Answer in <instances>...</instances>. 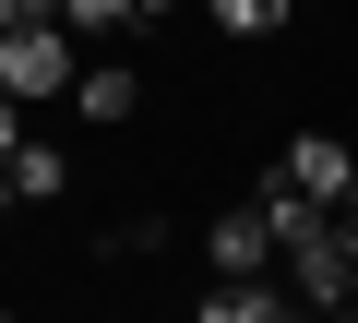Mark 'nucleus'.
Here are the masks:
<instances>
[{
  "label": "nucleus",
  "mask_w": 358,
  "mask_h": 323,
  "mask_svg": "<svg viewBox=\"0 0 358 323\" xmlns=\"http://www.w3.org/2000/svg\"><path fill=\"white\" fill-rule=\"evenodd\" d=\"M84 84V36L72 25H24V36H0V96L36 108V96H72Z\"/></svg>",
  "instance_id": "1"
},
{
  "label": "nucleus",
  "mask_w": 358,
  "mask_h": 323,
  "mask_svg": "<svg viewBox=\"0 0 358 323\" xmlns=\"http://www.w3.org/2000/svg\"><path fill=\"white\" fill-rule=\"evenodd\" d=\"M275 180H287L299 204H322V216H346V204H358V144H334V132H299V144L275 156Z\"/></svg>",
  "instance_id": "2"
},
{
  "label": "nucleus",
  "mask_w": 358,
  "mask_h": 323,
  "mask_svg": "<svg viewBox=\"0 0 358 323\" xmlns=\"http://www.w3.org/2000/svg\"><path fill=\"white\" fill-rule=\"evenodd\" d=\"M203 263H215V287H263V275H275V228H263V204H227V216L203 228Z\"/></svg>",
  "instance_id": "3"
},
{
  "label": "nucleus",
  "mask_w": 358,
  "mask_h": 323,
  "mask_svg": "<svg viewBox=\"0 0 358 323\" xmlns=\"http://www.w3.org/2000/svg\"><path fill=\"white\" fill-rule=\"evenodd\" d=\"M72 108H84L96 132H120V120H143V72H131V60H84V84H72Z\"/></svg>",
  "instance_id": "4"
},
{
  "label": "nucleus",
  "mask_w": 358,
  "mask_h": 323,
  "mask_svg": "<svg viewBox=\"0 0 358 323\" xmlns=\"http://www.w3.org/2000/svg\"><path fill=\"white\" fill-rule=\"evenodd\" d=\"M287 311H299V299L263 275V287H203V311H192V323H287Z\"/></svg>",
  "instance_id": "5"
},
{
  "label": "nucleus",
  "mask_w": 358,
  "mask_h": 323,
  "mask_svg": "<svg viewBox=\"0 0 358 323\" xmlns=\"http://www.w3.org/2000/svg\"><path fill=\"white\" fill-rule=\"evenodd\" d=\"M60 25H72L84 48H108V36H131V25H143V0H60Z\"/></svg>",
  "instance_id": "6"
},
{
  "label": "nucleus",
  "mask_w": 358,
  "mask_h": 323,
  "mask_svg": "<svg viewBox=\"0 0 358 323\" xmlns=\"http://www.w3.org/2000/svg\"><path fill=\"white\" fill-rule=\"evenodd\" d=\"M13 192H24V204L72 192V156H60V144H24V156H13Z\"/></svg>",
  "instance_id": "7"
},
{
  "label": "nucleus",
  "mask_w": 358,
  "mask_h": 323,
  "mask_svg": "<svg viewBox=\"0 0 358 323\" xmlns=\"http://www.w3.org/2000/svg\"><path fill=\"white\" fill-rule=\"evenodd\" d=\"M203 13H215V25H227V36H275V25H287V13H299V0H203Z\"/></svg>",
  "instance_id": "8"
},
{
  "label": "nucleus",
  "mask_w": 358,
  "mask_h": 323,
  "mask_svg": "<svg viewBox=\"0 0 358 323\" xmlns=\"http://www.w3.org/2000/svg\"><path fill=\"white\" fill-rule=\"evenodd\" d=\"M24 144H36V132H24V108H13V96H0V168H13V156H24Z\"/></svg>",
  "instance_id": "9"
},
{
  "label": "nucleus",
  "mask_w": 358,
  "mask_h": 323,
  "mask_svg": "<svg viewBox=\"0 0 358 323\" xmlns=\"http://www.w3.org/2000/svg\"><path fill=\"white\" fill-rule=\"evenodd\" d=\"M334 240H346V263H358V204H346V216H334Z\"/></svg>",
  "instance_id": "10"
},
{
  "label": "nucleus",
  "mask_w": 358,
  "mask_h": 323,
  "mask_svg": "<svg viewBox=\"0 0 358 323\" xmlns=\"http://www.w3.org/2000/svg\"><path fill=\"white\" fill-rule=\"evenodd\" d=\"M0 36H24V0H0Z\"/></svg>",
  "instance_id": "11"
},
{
  "label": "nucleus",
  "mask_w": 358,
  "mask_h": 323,
  "mask_svg": "<svg viewBox=\"0 0 358 323\" xmlns=\"http://www.w3.org/2000/svg\"><path fill=\"white\" fill-rule=\"evenodd\" d=\"M287 323H322V311H287Z\"/></svg>",
  "instance_id": "12"
},
{
  "label": "nucleus",
  "mask_w": 358,
  "mask_h": 323,
  "mask_svg": "<svg viewBox=\"0 0 358 323\" xmlns=\"http://www.w3.org/2000/svg\"><path fill=\"white\" fill-rule=\"evenodd\" d=\"M0 323H13V311H0Z\"/></svg>",
  "instance_id": "13"
}]
</instances>
